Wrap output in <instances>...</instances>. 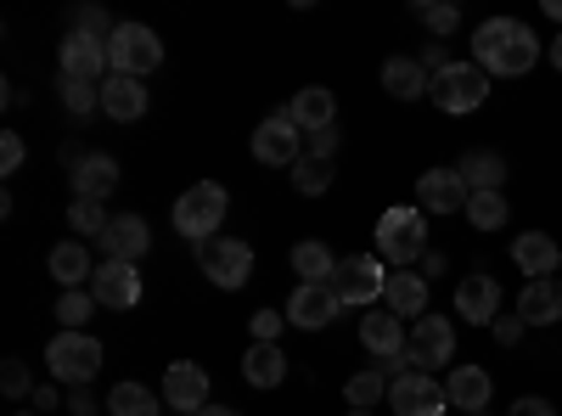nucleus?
Here are the masks:
<instances>
[{
  "instance_id": "obj_1",
  "label": "nucleus",
  "mask_w": 562,
  "mask_h": 416,
  "mask_svg": "<svg viewBox=\"0 0 562 416\" xmlns=\"http://www.w3.org/2000/svg\"><path fill=\"white\" fill-rule=\"evenodd\" d=\"M473 63H479L484 74H501V79H524V74L540 63V40H535V29L518 23V18H490V23H479V34H473Z\"/></svg>"
},
{
  "instance_id": "obj_2",
  "label": "nucleus",
  "mask_w": 562,
  "mask_h": 416,
  "mask_svg": "<svg viewBox=\"0 0 562 416\" xmlns=\"http://www.w3.org/2000/svg\"><path fill=\"white\" fill-rule=\"evenodd\" d=\"M422 254H428V214H422L416 203L383 209V220H378V259L389 270H405V265H422Z\"/></svg>"
},
{
  "instance_id": "obj_3",
  "label": "nucleus",
  "mask_w": 562,
  "mask_h": 416,
  "mask_svg": "<svg viewBox=\"0 0 562 416\" xmlns=\"http://www.w3.org/2000/svg\"><path fill=\"white\" fill-rule=\"evenodd\" d=\"M231 214V192L220 187V180H198V187H186L175 198V231L186 243H209L220 237V225Z\"/></svg>"
},
{
  "instance_id": "obj_4",
  "label": "nucleus",
  "mask_w": 562,
  "mask_h": 416,
  "mask_svg": "<svg viewBox=\"0 0 562 416\" xmlns=\"http://www.w3.org/2000/svg\"><path fill=\"white\" fill-rule=\"evenodd\" d=\"M102 360H108V349L90 333H57L52 344H45V366H52V378L68 383V389H85L102 372Z\"/></svg>"
},
{
  "instance_id": "obj_5",
  "label": "nucleus",
  "mask_w": 562,
  "mask_h": 416,
  "mask_svg": "<svg viewBox=\"0 0 562 416\" xmlns=\"http://www.w3.org/2000/svg\"><path fill=\"white\" fill-rule=\"evenodd\" d=\"M108 63H113V74L147 79V74L164 68V40H158L147 23H119L113 40H108Z\"/></svg>"
},
{
  "instance_id": "obj_6",
  "label": "nucleus",
  "mask_w": 562,
  "mask_h": 416,
  "mask_svg": "<svg viewBox=\"0 0 562 416\" xmlns=\"http://www.w3.org/2000/svg\"><path fill=\"white\" fill-rule=\"evenodd\" d=\"M198 248V270L209 276L214 288L225 293H237L248 288V276H254V248L243 237H209V243H192Z\"/></svg>"
},
{
  "instance_id": "obj_7",
  "label": "nucleus",
  "mask_w": 562,
  "mask_h": 416,
  "mask_svg": "<svg viewBox=\"0 0 562 416\" xmlns=\"http://www.w3.org/2000/svg\"><path fill=\"white\" fill-rule=\"evenodd\" d=\"M333 288H338L344 310L349 304L355 310H371V304H383V293H389V265L378 254H349L338 265V276H333Z\"/></svg>"
},
{
  "instance_id": "obj_8",
  "label": "nucleus",
  "mask_w": 562,
  "mask_h": 416,
  "mask_svg": "<svg viewBox=\"0 0 562 416\" xmlns=\"http://www.w3.org/2000/svg\"><path fill=\"white\" fill-rule=\"evenodd\" d=\"M428 97L439 102V113H473V108H484V97H490V74H484L479 63H450L445 74H434Z\"/></svg>"
},
{
  "instance_id": "obj_9",
  "label": "nucleus",
  "mask_w": 562,
  "mask_h": 416,
  "mask_svg": "<svg viewBox=\"0 0 562 416\" xmlns=\"http://www.w3.org/2000/svg\"><path fill=\"white\" fill-rule=\"evenodd\" d=\"M344 315V299L333 282H299L293 299H288V327L299 333H321V327H333V321Z\"/></svg>"
},
{
  "instance_id": "obj_10",
  "label": "nucleus",
  "mask_w": 562,
  "mask_h": 416,
  "mask_svg": "<svg viewBox=\"0 0 562 416\" xmlns=\"http://www.w3.org/2000/svg\"><path fill=\"white\" fill-rule=\"evenodd\" d=\"M254 158L270 164V169H293V164L304 158V130L288 119V108L270 113V119L254 130Z\"/></svg>"
},
{
  "instance_id": "obj_11",
  "label": "nucleus",
  "mask_w": 562,
  "mask_h": 416,
  "mask_svg": "<svg viewBox=\"0 0 562 416\" xmlns=\"http://www.w3.org/2000/svg\"><path fill=\"white\" fill-rule=\"evenodd\" d=\"M57 68H63V79L102 85V79L113 74V63H108V40H97V34H63V45H57Z\"/></svg>"
},
{
  "instance_id": "obj_12",
  "label": "nucleus",
  "mask_w": 562,
  "mask_h": 416,
  "mask_svg": "<svg viewBox=\"0 0 562 416\" xmlns=\"http://www.w3.org/2000/svg\"><path fill=\"white\" fill-rule=\"evenodd\" d=\"M467 198H473V187L456 175V164L416 175V209L422 214H467Z\"/></svg>"
},
{
  "instance_id": "obj_13",
  "label": "nucleus",
  "mask_w": 562,
  "mask_h": 416,
  "mask_svg": "<svg viewBox=\"0 0 562 416\" xmlns=\"http://www.w3.org/2000/svg\"><path fill=\"white\" fill-rule=\"evenodd\" d=\"M389 405H394V416H445L450 411V394L439 389L434 372H405V378H394Z\"/></svg>"
},
{
  "instance_id": "obj_14",
  "label": "nucleus",
  "mask_w": 562,
  "mask_h": 416,
  "mask_svg": "<svg viewBox=\"0 0 562 416\" xmlns=\"http://www.w3.org/2000/svg\"><path fill=\"white\" fill-rule=\"evenodd\" d=\"M456 355V327L445 315H416L411 321V372H434Z\"/></svg>"
},
{
  "instance_id": "obj_15",
  "label": "nucleus",
  "mask_w": 562,
  "mask_h": 416,
  "mask_svg": "<svg viewBox=\"0 0 562 416\" xmlns=\"http://www.w3.org/2000/svg\"><path fill=\"white\" fill-rule=\"evenodd\" d=\"M360 349L378 360V366H394L405 349H411V338H405V321L383 304V310H371L366 321H360Z\"/></svg>"
},
{
  "instance_id": "obj_16",
  "label": "nucleus",
  "mask_w": 562,
  "mask_h": 416,
  "mask_svg": "<svg viewBox=\"0 0 562 416\" xmlns=\"http://www.w3.org/2000/svg\"><path fill=\"white\" fill-rule=\"evenodd\" d=\"M90 293H97V304L102 310H135L140 304V270L135 265H124V259H102L97 265V282H90Z\"/></svg>"
},
{
  "instance_id": "obj_17",
  "label": "nucleus",
  "mask_w": 562,
  "mask_h": 416,
  "mask_svg": "<svg viewBox=\"0 0 562 416\" xmlns=\"http://www.w3.org/2000/svg\"><path fill=\"white\" fill-rule=\"evenodd\" d=\"M456 315L473 321V327H495V315H501V282L495 276H484V270L461 276L456 282Z\"/></svg>"
},
{
  "instance_id": "obj_18",
  "label": "nucleus",
  "mask_w": 562,
  "mask_h": 416,
  "mask_svg": "<svg viewBox=\"0 0 562 416\" xmlns=\"http://www.w3.org/2000/svg\"><path fill=\"white\" fill-rule=\"evenodd\" d=\"M164 405L169 411H203L209 405V372L198 360H169V372H164Z\"/></svg>"
},
{
  "instance_id": "obj_19",
  "label": "nucleus",
  "mask_w": 562,
  "mask_h": 416,
  "mask_svg": "<svg viewBox=\"0 0 562 416\" xmlns=\"http://www.w3.org/2000/svg\"><path fill=\"white\" fill-rule=\"evenodd\" d=\"M147 248H153V225L140 214H113V225L102 231V254L108 259L135 265V259H147Z\"/></svg>"
},
{
  "instance_id": "obj_20",
  "label": "nucleus",
  "mask_w": 562,
  "mask_h": 416,
  "mask_svg": "<svg viewBox=\"0 0 562 416\" xmlns=\"http://www.w3.org/2000/svg\"><path fill=\"white\" fill-rule=\"evenodd\" d=\"M445 394H450V411H467V416H484L495 383L484 366H450V378H445Z\"/></svg>"
},
{
  "instance_id": "obj_21",
  "label": "nucleus",
  "mask_w": 562,
  "mask_h": 416,
  "mask_svg": "<svg viewBox=\"0 0 562 416\" xmlns=\"http://www.w3.org/2000/svg\"><path fill=\"white\" fill-rule=\"evenodd\" d=\"M288 119L304 130V135H315V130H333L338 124V97L326 85H304L299 97L288 102Z\"/></svg>"
},
{
  "instance_id": "obj_22",
  "label": "nucleus",
  "mask_w": 562,
  "mask_h": 416,
  "mask_svg": "<svg viewBox=\"0 0 562 416\" xmlns=\"http://www.w3.org/2000/svg\"><path fill=\"white\" fill-rule=\"evenodd\" d=\"M102 113L119 119V124H135L140 113H147V85L130 79V74H108L102 79Z\"/></svg>"
},
{
  "instance_id": "obj_23",
  "label": "nucleus",
  "mask_w": 562,
  "mask_h": 416,
  "mask_svg": "<svg viewBox=\"0 0 562 416\" xmlns=\"http://www.w3.org/2000/svg\"><path fill=\"white\" fill-rule=\"evenodd\" d=\"M45 270L63 282V293H74V288H90L97 282V259H90V248L74 237V243H57L52 248V259H45Z\"/></svg>"
},
{
  "instance_id": "obj_24",
  "label": "nucleus",
  "mask_w": 562,
  "mask_h": 416,
  "mask_svg": "<svg viewBox=\"0 0 562 416\" xmlns=\"http://www.w3.org/2000/svg\"><path fill=\"white\" fill-rule=\"evenodd\" d=\"M518 315L529 321V327H557V321H562V282H557V276L524 282V293H518Z\"/></svg>"
},
{
  "instance_id": "obj_25",
  "label": "nucleus",
  "mask_w": 562,
  "mask_h": 416,
  "mask_svg": "<svg viewBox=\"0 0 562 416\" xmlns=\"http://www.w3.org/2000/svg\"><path fill=\"white\" fill-rule=\"evenodd\" d=\"M512 259H518L524 282H540V276H551L562 265V248H557V237H546V231H524V237L512 243Z\"/></svg>"
},
{
  "instance_id": "obj_26",
  "label": "nucleus",
  "mask_w": 562,
  "mask_h": 416,
  "mask_svg": "<svg viewBox=\"0 0 562 416\" xmlns=\"http://www.w3.org/2000/svg\"><path fill=\"white\" fill-rule=\"evenodd\" d=\"M383 304H389L400 321L428 315V276H422V270H389V293H383Z\"/></svg>"
},
{
  "instance_id": "obj_27",
  "label": "nucleus",
  "mask_w": 562,
  "mask_h": 416,
  "mask_svg": "<svg viewBox=\"0 0 562 416\" xmlns=\"http://www.w3.org/2000/svg\"><path fill=\"white\" fill-rule=\"evenodd\" d=\"M113 187H119V158H113V153H90V158L74 169V198L102 203V198H113Z\"/></svg>"
},
{
  "instance_id": "obj_28",
  "label": "nucleus",
  "mask_w": 562,
  "mask_h": 416,
  "mask_svg": "<svg viewBox=\"0 0 562 416\" xmlns=\"http://www.w3.org/2000/svg\"><path fill=\"white\" fill-rule=\"evenodd\" d=\"M383 90L394 102H416V97H428V90H434V74L422 68L416 57H389L383 63Z\"/></svg>"
},
{
  "instance_id": "obj_29",
  "label": "nucleus",
  "mask_w": 562,
  "mask_h": 416,
  "mask_svg": "<svg viewBox=\"0 0 562 416\" xmlns=\"http://www.w3.org/2000/svg\"><path fill=\"white\" fill-rule=\"evenodd\" d=\"M243 378L254 389H281L288 383V355H281V344H254L243 355Z\"/></svg>"
},
{
  "instance_id": "obj_30",
  "label": "nucleus",
  "mask_w": 562,
  "mask_h": 416,
  "mask_svg": "<svg viewBox=\"0 0 562 416\" xmlns=\"http://www.w3.org/2000/svg\"><path fill=\"white\" fill-rule=\"evenodd\" d=\"M456 175H461L473 192H501V180H506V158H501V153H484V147H473V153H461Z\"/></svg>"
},
{
  "instance_id": "obj_31",
  "label": "nucleus",
  "mask_w": 562,
  "mask_h": 416,
  "mask_svg": "<svg viewBox=\"0 0 562 416\" xmlns=\"http://www.w3.org/2000/svg\"><path fill=\"white\" fill-rule=\"evenodd\" d=\"M108 411L113 416H164V394H153L147 383H119L108 394Z\"/></svg>"
},
{
  "instance_id": "obj_32",
  "label": "nucleus",
  "mask_w": 562,
  "mask_h": 416,
  "mask_svg": "<svg viewBox=\"0 0 562 416\" xmlns=\"http://www.w3.org/2000/svg\"><path fill=\"white\" fill-rule=\"evenodd\" d=\"M344 400H349L355 411L383 405V400H389V372H383V366H366V372H355V378L344 383Z\"/></svg>"
},
{
  "instance_id": "obj_33",
  "label": "nucleus",
  "mask_w": 562,
  "mask_h": 416,
  "mask_svg": "<svg viewBox=\"0 0 562 416\" xmlns=\"http://www.w3.org/2000/svg\"><path fill=\"white\" fill-rule=\"evenodd\" d=\"M293 270H299V282H333L338 276V259L326 243H299L293 248Z\"/></svg>"
},
{
  "instance_id": "obj_34",
  "label": "nucleus",
  "mask_w": 562,
  "mask_h": 416,
  "mask_svg": "<svg viewBox=\"0 0 562 416\" xmlns=\"http://www.w3.org/2000/svg\"><path fill=\"white\" fill-rule=\"evenodd\" d=\"M68 225H74L79 243H90V237L102 243V231L113 225V214H108L102 203H90V198H74V203H68Z\"/></svg>"
},
{
  "instance_id": "obj_35",
  "label": "nucleus",
  "mask_w": 562,
  "mask_h": 416,
  "mask_svg": "<svg viewBox=\"0 0 562 416\" xmlns=\"http://www.w3.org/2000/svg\"><path fill=\"white\" fill-rule=\"evenodd\" d=\"M467 220H473L479 231H501V225L512 220L506 192H473V198H467Z\"/></svg>"
},
{
  "instance_id": "obj_36",
  "label": "nucleus",
  "mask_w": 562,
  "mask_h": 416,
  "mask_svg": "<svg viewBox=\"0 0 562 416\" xmlns=\"http://www.w3.org/2000/svg\"><path fill=\"white\" fill-rule=\"evenodd\" d=\"M102 304H97V293L90 288H74V293H63L57 299V321H63V333H85V321L97 315Z\"/></svg>"
},
{
  "instance_id": "obj_37",
  "label": "nucleus",
  "mask_w": 562,
  "mask_h": 416,
  "mask_svg": "<svg viewBox=\"0 0 562 416\" xmlns=\"http://www.w3.org/2000/svg\"><path fill=\"white\" fill-rule=\"evenodd\" d=\"M63 90V108L74 119H90V113H102V85H85V79H57Z\"/></svg>"
},
{
  "instance_id": "obj_38",
  "label": "nucleus",
  "mask_w": 562,
  "mask_h": 416,
  "mask_svg": "<svg viewBox=\"0 0 562 416\" xmlns=\"http://www.w3.org/2000/svg\"><path fill=\"white\" fill-rule=\"evenodd\" d=\"M293 187H299V198H326V187H333V164L299 158V164H293Z\"/></svg>"
},
{
  "instance_id": "obj_39",
  "label": "nucleus",
  "mask_w": 562,
  "mask_h": 416,
  "mask_svg": "<svg viewBox=\"0 0 562 416\" xmlns=\"http://www.w3.org/2000/svg\"><path fill=\"white\" fill-rule=\"evenodd\" d=\"M416 18L428 23V34H434V40H445V34H456V29H461V7H456V0H422Z\"/></svg>"
},
{
  "instance_id": "obj_40",
  "label": "nucleus",
  "mask_w": 562,
  "mask_h": 416,
  "mask_svg": "<svg viewBox=\"0 0 562 416\" xmlns=\"http://www.w3.org/2000/svg\"><path fill=\"white\" fill-rule=\"evenodd\" d=\"M113 18L102 12V7H74L68 12V34H97V40H113Z\"/></svg>"
},
{
  "instance_id": "obj_41",
  "label": "nucleus",
  "mask_w": 562,
  "mask_h": 416,
  "mask_svg": "<svg viewBox=\"0 0 562 416\" xmlns=\"http://www.w3.org/2000/svg\"><path fill=\"white\" fill-rule=\"evenodd\" d=\"M0 394H7V400H34L29 360H0Z\"/></svg>"
},
{
  "instance_id": "obj_42",
  "label": "nucleus",
  "mask_w": 562,
  "mask_h": 416,
  "mask_svg": "<svg viewBox=\"0 0 562 416\" xmlns=\"http://www.w3.org/2000/svg\"><path fill=\"white\" fill-rule=\"evenodd\" d=\"M281 327H288V310H254V315H248L254 344H276V338H281Z\"/></svg>"
},
{
  "instance_id": "obj_43",
  "label": "nucleus",
  "mask_w": 562,
  "mask_h": 416,
  "mask_svg": "<svg viewBox=\"0 0 562 416\" xmlns=\"http://www.w3.org/2000/svg\"><path fill=\"white\" fill-rule=\"evenodd\" d=\"M338 147H344L338 124H333V130H315V135H304V158H321V164H333V158H338Z\"/></svg>"
},
{
  "instance_id": "obj_44",
  "label": "nucleus",
  "mask_w": 562,
  "mask_h": 416,
  "mask_svg": "<svg viewBox=\"0 0 562 416\" xmlns=\"http://www.w3.org/2000/svg\"><path fill=\"white\" fill-rule=\"evenodd\" d=\"M490 333H495L501 349H518L524 333H529V321H524V315H495V327H490Z\"/></svg>"
},
{
  "instance_id": "obj_45",
  "label": "nucleus",
  "mask_w": 562,
  "mask_h": 416,
  "mask_svg": "<svg viewBox=\"0 0 562 416\" xmlns=\"http://www.w3.org/2000/svg\"><path fill=\"white\" fill-rule=\"evenodd\" d=\"M23 158H29L23 135H18V130H7V135H0V175H18V169H23Z\"/></svg>"
},
{
  "instance_id": "obj_46",
  "label": "nucleus",
  "mask_w": 562,
  "mask_h": 416,
  "mask_svg": "<svg viewBox=\"0 0 562 416\" xmlns=\"http://www.w3.org/2000/svg\"><path fill=\"white\" fill-rule=\"evenodd\" d=\"M102 405H108V400H97L90 389H74V394H68V416H97Z\"/></svg>"
},
{
  "instance_id": "obj_47",
  "label": "nucleus",
  "mask_w": 562,
  "mask_h": 416,
  "mask_svg": "<svg viewBox=\"0 0 562 416\" xmlns=\"http://www.w3.org/2000/svg\"><path fill=\"white\" fill-rule=\"evenodd\" d=\"M416 63L428 68V74H445V68H450V52H445V45L434 40V45H422V57H416Z\"/></svg>"
},
{
  "instance_id": "obj_48",
  "label": "nucleus",
  "mask_w": 562,
  "mask_h": 416,
  "mask_svg": "<svg viewBox=\"0 0 562 416\" xmlns=\"http://www.w3.org/2000/svg\"><path fill=\"white\" fill-rule=\"evenodd\" d=\"M512 416H557V405H551V400H540V394H524L518 405H512Z\"/></svg>"
},
{
  "instance_id": "obj_49",
  "label": "nucleus",
  "mask_w": 562,
  "mask_h": 416,
  "mask_svg": "<svg viewBox=\"0 0 562 416\" xmlns=\"http://www.w3.org/2000/svg\"><path fill=\"white\" fill-rule=\"evenodd\" d=\"M52 405H63L57 383H40V389H34V411H52Z\"/></svg>"
},
{
  "instance_id": "obj_50",
  "label": "nucleus",
  "mask_w": 562,
  "mask_h": 416,
  "mask_svg": "<svg viewBox=\"0 0 562 416\" xmlns=\"http://www.w3.org/2000/svg\"><path fill=\"white\" fill-rule=\"evenodd\" d=\"M439 270H445V254L428 248V254H422V276H439Z\"/></svg>"
},
{
  "instance_id": "obj_51",
  "label": "nucleus",
  "mask_w": 562,
  "mask_h": 416,
  "mask_svg": "<svg viewBox=\"0 0 562 416\" xmlns=\"http://www.w3.org/2000/svg\"><path fill=\"white\" fill-rule=\"evenodd\" d=\"M546 57H551V68H557V74H562V34H557V40H551V45H546Z\"/></svg>"
},
{
  "instance_id": "obj_52",
  "label": "nucleus",
  "mask_w": 562,
  "mask_h": 416,
  "mask_svg": "<svg viewBox=\"0 0 562 416\" xmlns=\"http://www.w3.org/2000/svg\"><path fill=\"white\" fill-rule=\"evenodd\" d=\"M198 416H243V411H237V405H203Z\"/></svg>"
},
{
  "instance_id": "obj_53",
  "label": "nucleus",
  "mask_w": 562,
  "mask_h": 416,
  "mask_svg": "<svg viewBox=\"0 0 562 416\" xmlns=\"http://www.w3.org/2000/svg\"><path fill=\"white\" fill-rule=\"evenodd\" d=\"M546 18H557V23H562V0H546Z\"/></svg>"
},
{
  "instance_id": "obj_54",
  "label": "nucleus",
  "mask_w": 562,
  "mask_h": 416,
  "mask_svg": "<svg viewBox=\"0 0 562 416\" xmlns=\"http://www.w3.org/2000/svg\"><path fill=\"white\" fill-rule=\"evenodd\" d=\"M18 416H40V411H18Z\"/></svg>"
},
{
  "instance_id": "obj_55",
  "label": "nucleus",
  "mask_w": 562,
  "mask_h": 416,
  "mask_svg": "<svg viewBox=\"0 0 562 416\" xmlns=\"http://www.w3.org/2000/svg\"><path fill=\"white\" fill-rule=\"evenodd\" d=\"M349 416H371V411H349Z\"/></svg>"
}]
</instances>
